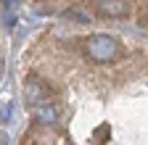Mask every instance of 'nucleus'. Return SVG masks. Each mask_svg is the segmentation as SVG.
I'll use <instances>...</instances> for the list:
<instances>
[{"label": "nucleus", "mask_w": 148, "mask_h": 145, "mask_svg": "<svg viewBox=\"0 0 148 145\" xmlns=\"http://www.w3.org/2000/svg\"><path fill=\"white\" fill-rule=\"evenodd\" d=\"M79 50L92 63H114V61H119L124 56L122 42L114 40V37H108V34H90V37H82L79 40Z\"/></svg>", "instance_id": "obj_1"}, {"label": "nucleus", "mask_w": 148, "mask_h": 145, "mask_svg": "<svg viewBox=\"0 0 148 145\" xmlns=\"http://www.w3.org/2000/svg\"><path fill=\"white\" fill-rule=\"evenodd\" d=\"M24 98H27V103L34 108V106H40V103L53 100V87H50L42 77L29 74V77H27V82H24Z\"/></svg>", "instance_id": "obj_2"}, {"label": "nucleus", "mask_w": 148, "mask_h": 145, "mask_svg": "<svg viewBox=\"0 0 148 145\" xmlns=\"http://www.w3.org/2000/svg\"><path fill=\"white\" fill-rule=\"evenodd\" d=\"M87 3L101 16H106V19H124V16H130V11H132L130 0H87Z\"/></svg>", "instance_id": "obj_3"}, {"label": "nucleus", "mask_w": 148, "mask_h": 145, "mask_svg": "<svg viewBox=\"0 0 148 145\" xmlns=\"http://www.w3.org/2000/svg\"><path fill=\"white\" fill-rule=\"evenodd\" d=\"M32 111H34V119H37V124H40V127H53L56 121H58V114H61V111H58V106H56L53 100L34 106Z\"/></svg>", "instance_id": "obj_4"}, {"label": "nucleus", "mask_w": 148, "mask_h": 145, "mask_svg": "<svg viewBox=\"0 0 148 145\" xmlns=\"http://www.w3.org/2000/svg\"><path fill=\"white\" fill-rule=\"evenodd\" d=\"M138 21L143 27H148V0H143L140 3V11H138Z\"/></svg>", "instance_id": "obj_5"}]
</instances>
